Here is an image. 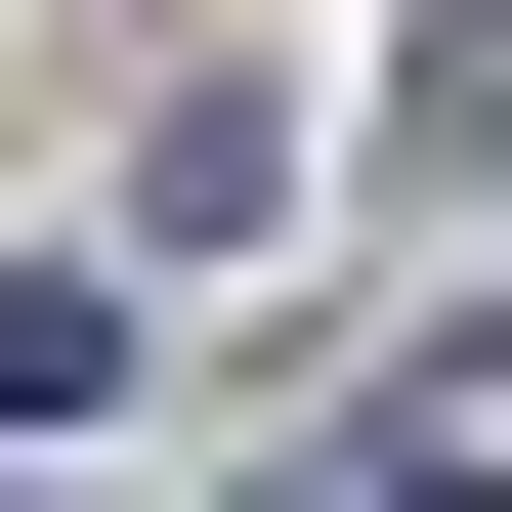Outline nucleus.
I'll return each mask as SVG.
<instances>
[{
  "mask_svg": "<svg viewBox=\"0 0 512 512\" xmlns=\"http://www.w3.org/2000/svg\"><path fill=\"white\" fill-rule=\"evenodd\" d=\"M43 427H128V256H0V470Z\"/></svg>",
  "mask_w": 512,
  "mask_h": 512,
  "instance_id": "nucleus-1",
  "label": "nucleus"
},
{
  "mask_svg": "<svg viewBox=\"0 0 512 512\" xmlns=\"http://www.w3.org/2000/svg\"><path fill=\"white\" fill-rule=\"evenodd\" d=\"M384 171H427V214H512V0H427V86H384Z\"/></svg>",
  "mask_w": 512,
  "mask_h": 512,
  "instance_id": "nucleus-2",
  "label": "nucleus"
}]
</instances>
